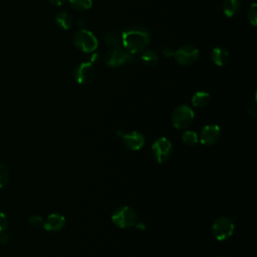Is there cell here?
<instances>
[{
	"mask_svg": "<svg viewBox=\"0 0 257 257\" xmlns=\"http://www.w3.org/2000/svg\"><path fill=\"white\" fill-rule=\"evenodd\" d=\"M121 45L132 54L143 52L150 43L149 32L140 26L130 27L121 32Z\"/></svg>",
	"mask_w": 257,
	"mask_h": 257,
	"instance_id": "6da1fadb",
	"label": "cell"
},
{
	"mask_svg": "<svg viewBox=\"0 0 257 257\" xmlns=\"http://www.w3.org/2000/svg\"><path fill=\"white\" fill-rule=\"evenodd\" d=\"M73 44L82 52L90 53L97 48L98 41L91 31L80 29L73 36Z\"/></svg>",
	"mask_w": 257,
	"mask_h": 257,
	"instance_id": "7a4b0ae2",
	"label": "cell"
},
{
	"mask_svg": "<svg viewBox=\"0 0 257 257\" xmlns=\"http://www.w3.org/2000/svg\"><path fill=\"white\" fill-rule=\"evenodd\" d=\"M111 221L119 228H127L137 224V214L128 206L117 208L111 215Z\"/></svg>",
	"mask_w": 257,
	"mask_h": 257,
	"instance_id": "3957f363",
	"label": "cell"
},
{
	"mask_svg": "<svg viewBox=\"0 0 257 257\" xmlns=\"http://www.w3.org/2000/svg\"><path fill=\"white\" fill-rule=\"evenodd\" d=\"M194 116L195 113L193 109L186 104H182L174 109L171 116V121L173 126L176 128H186L191 124Z\"/></svg>",
	"mask_w": 257,
	"mask_h": 257,
	"instance_id": "277c9868",
	"label": "cell"
},
{
	"mask_svg": "<svg viewBox=\"0 0 257 257\" xmlns=\"http://www.w3.org/2000/svg\"><path fill=\"white\" fill-rule=\"evenodd\" d=\"M172 143L164 137L157 139L152 146L153 156L156 162L159 164H163L169 160L172 154Z\"/></svg>",
	"mask_w": 257,
	"mask_h": 257,
	"instance_id": "5b68a950",
	"label": "cell"
},
{
	"mask_svg": "<svg viewBox=\"0 0 257 257\" xmlns=\"http://www.w3.org/2000/svg\"><path fill=\"white\" fill-rule=\"evenodd\" d=\"M212 232L219 241L227 240L234 232V224L227 217H220L215 220L212 225Z\"/></svg>",
	"mask_w": 257,
	"mask_h": 257,
	"instance_id": "8992f818",
	"label": "cell"
},
{
	"mask_svg": "<svg viewBox=\"0 0 257 257\" xmlns=\"http://www.w3.org/2000/svg\"><path fill=\"white\" fill-rule=\"evenodd\" d=\"M131 55L120 46L110 47L104 54V62L109 67H118L130 61Z\"/></svg>",
	"mask_w": 257,
	"mask_h": 257,
	"instance_id": "52a82bcc",
	"label": "cell"
},
{
	"mask_svg": "<svg viewBox=\"0 0 257 257\" xmlns=\"http://www.w3.org/2000/svg\"><path fill=\"white\" fill-rule=\"evenodd\" d=\"M199 56V49L192 44L182 45L175 50L174 57L180 65H190L197 60Z\"/></svg>",
	"mask_w": 257,
	"mask_h": 257,
	"instance_id": "ba28073f",
	"label": "cell"
},
{
	"mask_svg": "<svg viewBox=\"0 0 257 257\" xmlns=\"http://www.w3.org/2000/svg\"><path fill=\"white\" fill-rule=\"evenodd\" d=\"M72 75L77 83L87 84L94 79L95 69L92 63L88 61L81 62L77 66H75V68L73 69Z\"/></svg>",
	"mask_w": 257,
	"mask_h": 257,
	"instance_id": "9c48e42d",
	"label": "cell"
},
{
	"mask_svg": "<svg viewBox=\"0 0 257 257\" xmlns=\"http://www.w3.org/2000/svg\"><path fill=\"white\" fill-rule=\"evenodd\" d=\"M220 136L221 128L217 124H208L202 130L200 142L204 146H212L219 141Z\"/></svg>",
	"mask_w": 257,
	"mask_h": 257,
	"instance_id": "30bf717a",
	"label": "cell"
},
{
	"mask_svg": "<svg viewBox=\"0 0 257 257\" xmlns=\"http://www.w3.org/2000/svg\"><path fill=\"white\" fill-rule=\"evenodd\" d=\"M121 137L124 146L132 151H139L145 145V137L139 132H131Z\"/></svg>",
	"mask_w": 257,
	"mask_h": 257,
	"instance_id": "8fae6325",
	"label": "cell"
},
{
	"mask_svg": "<svg viewBox=\"0 0 257 257\" xmlns=\"http://www.w3.org/2000/svg\"><path fill=\"white\" fill-rule=\"evenodd\" d=\"M42 224H43V228L46 231H50V232L59 231L63 228L65 224V218L60 214H55V213L50 214Z\"/></svg>",
	"mask_w": 257,
	"mask_h": 257,
	"instance_id": "7c38bea8",
	"label": "cell"
},
{
	"mask_svg": "<svg viewBox=\"0 0 257 257\" xmlns=\"http://www.w3.org/2000/svg\"><path fill=\"white\" fill-rule=\"evenodd\" d=\"M211 58L213 62L218 66H224L229 61V53L223 47H215L212 50Z\"/></svg>",
	"mask_w": 257,
	"mask_h": 257,
	"instance_id": "4fadbf2b",
	"label": "cell"
},
{
	"mask_svg": "<svg viewBox=\"0 0 257 257\" xmlns=\"http://www.w3.org/2000/svg\"><path fill=\"white\" fill-rule=\"evenodd\" d=\"M55 22L60 28H62L64 30H67V29L72 27L73 18L68 12L61 11V12H58L55 15Z\"/></svg>",
	"mask_w": 257,
	"mask_h": 257,
	"instance_id": "5bb4252c",
	"label": "cell"
},
{
	"mask_svg": "<svg viewBox=\"0 0 257 257\" xmlns=\"http://www.w3.org/2000/svg\"><path fill=\"white\" fill-rule=\"evenodd\" d=\"M241 1L240 0H224L223 1V13L227 17L235 16L240 9Z\"/></svg>",
	"mask_w": 257,
	"mask_h": 257,
	"instance_id": "9a60e30c",
	"label": "cell"
},
{
	"mask_svg": "<svg viewBox=\"0 0 257 257\" xmlns=\"http://www.w3.org/2000/svg\"><path fill=\"white\" fill-rule=\"evenodd\" d=\"M103 39L109 47H118L121 45V35L115 30H108L104 32Z\"/></svg>",
	"mask_w": 257,
	"mask_h": 257,
	"instance_id": "2e32d148",
	"label": "cell"
},
{
	"mask_svg": "<svg viewBox=\"0 0 257 257\" xmlns=\"http://www.w3.org/2000/svg\"><path fill=\"white\" fill-rule=\"evenodd\" d=\"M210 100V94L205 91H197L192 96V103L196 107H204Z\"/></svg>",
	"mask_w": 257,
	"mask_h": 257,
	"instance_id": "e0dca14e",
	"label": "cell"
},
{
	"mask_svg": "<svg viewBox=\"0 0 257 257\" xmlns=\"http://www.w3.org/2000/svg\"><path fill=\"white\" fill-rule=\"evenodd\" d=\"M142 61L148 66H154L159 61V55L154 50H144L141 55Z\"/></svg>",
	"mask_w": 257,
	"mask_h": 257,
	"instance_id": "ac0fdd59",
	"label": "cell"
},
{
	"mask_svg": "<svg viewBox=\"0 0 257 257\" xmlns=\"http://www.w3.org/2000/svg\"><path fill=\"white\" fill-rule=\"evenodd\" d=\"M69 4L78 11H84L92 6V0H68Z\"/></svg>",
	"mask_w": 257,
	"mask_h": 257,
	"instance_id": "d6986e66",
	"label": "cell"
},
{
	"mask_svg": "<svg viewBox=\"0 0 257 257\" xmlns=\"http://www.w3.org/2000/svg\"><path fill=\"white\" fill-rule=\"evenodd\" d=\"M182 141L187 146H194L198 143V136L195 132L187 131L182 135Z\"/></svg>",
	"mask_w": 257,
	"mask_h": 257,
	"instance_id": "ffe728a7",
	"label": "cell"
},
{
	"mask_svg": "<svg viewBox=\"0 0 257 257\" xmlns=\"http://www.w3.org/2000/svg\"><path fill=\"white\" fill-rule=\"evenodd\" d=\"M247 17H248L249 22L253 26H256V24H257V4L256 3L251 4V6L249 7L248 12H247Z\"/></svg>",
	"mask_w": 257,
	"mask_h": 257,
	"instance_id": "44dd1931",
	"label": "cell"
},
{
	"mask_svg": "<svg viewBox=\"0 0 257 257\" xmlns=\"http://www.w3.org/2000/svg\"><path fill=\"white\" fill-rule=\"evenodd\" d=\"M9 181V172L8 169L0 164V189L5 187Z\"/></svg>",
	"mask_w": 257,
	"mask_h": 257,
	"instance_id": "7402d4cb",
	"label": "cell"
},
{
	"mask_svg": "<svg viewBox=\"0 0 257 257\" xmlns=\"http://www.w3.org/2000/svg\"><path fill=\"white\" fill-rule=\"evenodd\" d=\"M28 223H29V225L31 227L37 228V227H39L43 223V220H42V218L40 216H32V217H30L28 219Z\"/></svg>",
	"mask_w": 257,
	"mask_h": 257,
	"instance_id": "603a6c76",
	"label": "cell"
},
{
	"mask_svg": "<svg viewBox=\"0 0 257 257\" xmlns=\"http://www.w3.org/2000/svg\"><path fill=\"white\" fill-rule=\"evenodd\" d=\"M7 225H8L7 216L3 212H0V233L5 231V229L7 228Z\"/></svg>",
	"mask_w": 257,
	"mask_h": 257,
	"instance_id": "cb8c5ba5",
	"label": "cell"
},
{
	"mask_svg": "<svg viewBox=\"0 0 257 257\" xmlns=\"http://www.w3.org/2000/svg\"><path fill=\"white\" fill-rule=\"evenodd\" d=\"M163 53V56L166 57V58H170V57H173L174 54H175V50L172 48V47H165L162 51Z\"/></svg>",
	"mask_w": 257,
	"mask_h": 257,
	"instance_id": "d4e9b609",
	"label": "cell"
},
{
	"mask_svg": "<svg viewBox=\"0 0 257 257\" xmlns=\"http://www.w3.org/2000/svg\"><path fill=\"white\" fill-rule=\"evenodd\" d=\"M8 242V235L5 234L4 232L0 233V243L2 244H6Z\"/></svg>",
	"mask_w": 257,
	"mask_h": 257,
	"instance_id": "484cf974",
	"label": "cell"
},
{
	"mask_svg": "<svg viewBox=\"0 0 257 257\" xmlns=\"http://www.w3.org/2000/svg\"><path fill=\"white\" fill-rule=\"evenodd\" d=\"M77 26H78L80 29H84V27L86 26V20L83 19V18L78 19V21H77Z\"/></svg>",
	"mask_w": 257,
	"mask_h": 257,
	"instance_id": "4316f807",
	"label": "cell"
},
{
	"mask_svg": "<svg viewBox=\"0 0 257 257\" xmlns=\"http://www.w3.org/2000/svg\"><path fill=\"white\" fill-rule=\"evenodd\" d=\"M66 0H49V2L55 6H61L65 3Z\"/></svg>",
	"mask_w": 257,
	"mask_h": 257,
	"instance_id": "83f0119b",
	"label": "cell"
},
{
	"mask_svg": "<svg viewBox=\"0 0 257 257\" xmlns=\"http://www.w3.org/2000/svg\"><path fill=\"white\" fill-rule=\"evenodd\" d=\"M248 111H249V113H250V114H252L253 116H255V114H256V105H255V103H253V104L249 105Z\"/></svg>",
	"mask_w": 257,
	"mask_h": 257,
	"instance_id": "f1b7e54d",
	"label": "cell"
}]
</instances>
